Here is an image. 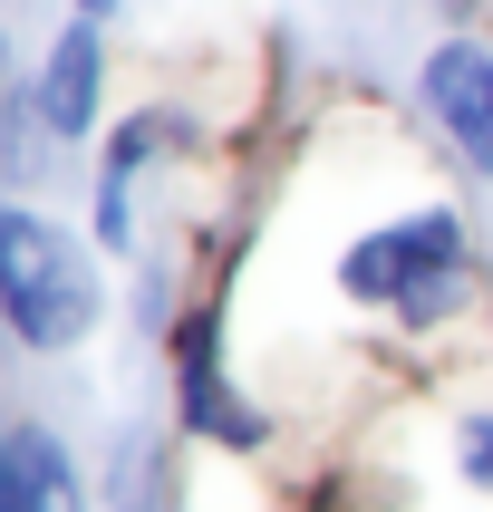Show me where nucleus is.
Here are the masks:
<instances>
[{
	"instance_id": "f257e3e1",
	"label": "nucleus",
	"mask_w": 493,
	"mask_h": 512,
	"mask_svg": "<svg viewBox=\"0 0 493 512\" xmlns=\"http://www.w3.org/2000/svg\"><path fill=\"white\" fill-rule=\"evenodd\" d=\"M0 310H10L20 348H39V358L78 348L97 329V281L39 213H0Z\"/></svg>"
},
{
	"instance_id": "f03ea898",
	"label": "nucleus",
	"mask_w": 493,
	"mask_h": 512,
	"mask_svg": "<svg viewBox=\"0 0 493 512\" xmlns=\"http://www.w3.org/2000/svg\"><path fill=\"white\" fill-rule=\"evenodd\" d=\"M339 290L348 300H387V310H406V319L455 310V290H464V223L455 213H406V223L368 232V242L339 261Z\"/></svg>"
},
{
	"instance_id": "7ed1b4c3",
	"label": "nucleus",
	"mask_w": 493,
	"mask_h": 512,
	"mask_svg": "<svg viewBox=\"0 0 493 512\" xmlns=\"http://www.w3.org/2000/svg\"><path fill=\"white\" fill-rule=\"evenodd\" d=\"M426 107L445 116V136L464 145V165L493 174V87H484V58H474V49H435L426 58Z\"/></svg>"
},
{
	"instance_id": "20e7f679",
	"label": "nucleus",
	"mask_w": 493,
	"mask_h": 512,
	"mask_svg": "<svg viewBox=\"0 0 493 512\" xmlns=\"http://www.w3.org/2000/svg\"><path fill=\"white\" fill-rule=\"evenodd\" d=\"M0 503H10V512H87L78 464L58 455L49 426H10V455H0Z\"/></svg>"
},
{
	"instance_id": "39448f33",
	"label": "nucleus",
	"mask_w": 493,
	"mask_h": 512,
	"mask_svg": "<svg viewBox=\"0 0 493 512\" xmlns=\"http://www.w3.org/2000/svg\"><path fill=\"white\" fill-rule=\"evenodd\" d=\"M184 426L213 435V445H261V416L223 387V368H213V319H194L184 329Z\"/></svg>"
},
{
	"instance_id": "423d86ee",
	"label": "nucleus",
	"mask_w": 493,
	"mask_h": 512,
	"mask_svg": "<svg viewBox=\"0 0 493 512\" xmlns=\"http://www.w3.org/2000/svg\"><path fill=\"white\" fill-rule=\"evenodd\" d=\"M39 126L49 136H87L97 126V29H68L49 49V78H39Z\"/></svg>"
},
{
	"instance_id": "0eeeda50",
	"label": "nucleus",
	"mask_w": 493,
	"mask_h": 512,
	"mask_svg": "<svg viewBox=\"0 0 493 512\" xmlns=\"http://www.w3.org/2000/svg\"><path fill=\"white\" fill-rule=\"evenodd\" d=\"M464 474H474V484H493V416H474V426H464Z\"/></svg>"
},
{
	"instance_id": "6e6552de",
	"label": "nucleus",
	"mask_w": 493,
	"mask_h": 512,
	"mask_svg": "<svg viewBox=\"0 0 493 512\" xmlns=\"http://www.w3.org/2000/svg\"><path fill=\"white\" fill-rule=\"evenodd\" d=\"M484 87H493V58H484Z\"/></svg>"
},
{
	"instance_id": "1a4fd4ad",
	"label": "nucleus",
	"mask_w": 493,
	"mask_h": 512,
	"mask_svg": "<svg viewBox=\"0 0 493 512\" xmlns=\"http://www.w3.org/2000/svg\"><path fill=\"white\" fill-rule=\"evenodd\" d=\"M87 10H107V0H87Z\"/></svg>"
}]
</instances>
